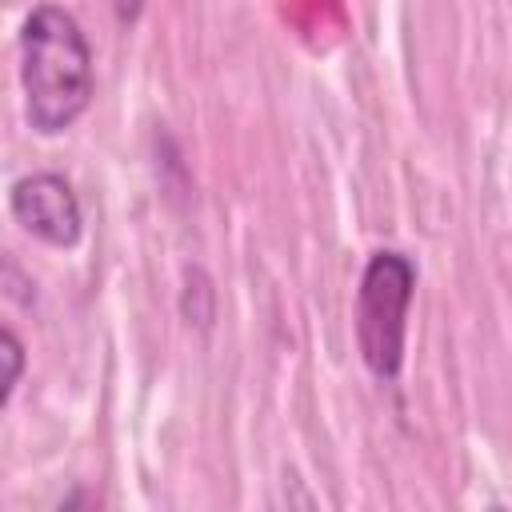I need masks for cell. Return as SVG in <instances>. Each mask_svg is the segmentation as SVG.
I'll return each mask as SVG.
<instances>
[{"label":"cell","instance_id":"cell-5","mask_svg":"<svg viewBox=\"0 0 512 512\" xmlns=\"http://www.w3.org/2000/svg\"><path fill=\"white\" fill-rule=\"evenodd\" d=\"M112 8H116V20H120V24H136L144 0H112Z\"/></svg>","mask_w":512,"mask_h":512},{"label":"cell","instance_id":"cell-1","mask_svg":"<svg viewBox=\"0 0 512 512\" xmlns=\"http://www.w3.org/2000/svg\"><path fill=\"white\" fill-rule=\"evenodd\" d=\"M24 120L40 136L68 132L92 104V48L76 16L60 4H36L20 28Z\"/></svg>","mask_w":512,"mask_h":512},{"label":"cell","instance_id":"cell-3","mask_svg":"<svg viewBox=\"0 0 512 512\" xmlns=\"http://www.w3.org/2000/svg\"><path fill=\"white\" fill-rule=\"evenodd\" d=\"M12 220L48 248H76L84 236V212L72 184L60 172H28L8 188Z\"/></svg>","mask_w":512,"mask_h":512},{"label":"cell","instance_id":"cell-2","mask_svg":"<svg viewBox=\"0 0 512 512\" xmlns=\"http://www.w3.org/2000/svg\"><path fill=\"white\" fill-rule=\"evenodd\" d=\"M412 292H416V264L404 252L380 248L368 256L356 288V348L376 380H396L404 368Z\"/></svg>","mask_w":512,"mask_h":512},{"label":"cell","instance_id":"cell-4","mask_svg":"<svg viewBox=\"0 0 512 512\" xmlns=\"http://www.w3.org/2000/svg\"><path fill=\"white\" fill-rule=\"evenodd\" d=\"M0 356H4L0 408H8V404H12V396H16V384H20V376H24V344H20V336H16L12 328H4V332H0Z\"/></svg>","mask_w":512,"mask_h":512}]
</instances>
